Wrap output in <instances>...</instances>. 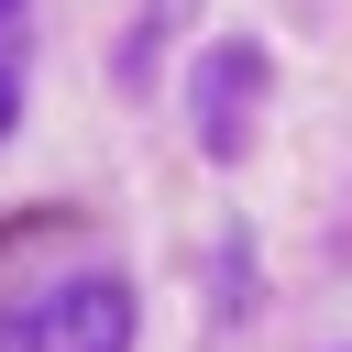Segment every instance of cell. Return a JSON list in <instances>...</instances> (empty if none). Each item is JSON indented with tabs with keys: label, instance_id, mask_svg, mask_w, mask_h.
<instances>
[{
	"label": "cell",
	"instance_id": "2",
	"mask_svg": "<svg viewBox=\"0 0 352 352\" xmlns=\"http://www.w3.org/2000/svg\"><path fill=\"white\" fill-rule=\"evenodd\" d=\"M253 99H264V55L253 44H209L198 55V143L209 154H242L253 143Z\"/></svg>",
	"mask_w": 352,
	"mask_h": 352
},
{
	"label": "cell",
	"instance_id": "1",
	"mask_svg": "<svg viewBox=\"0 0 352 352\" xmlns=\"http://www.w3.org/2000/svg\"><path fill=\"white\" fill-rule=\"evenodd\" d=\"M0 352H132V286H121V264H66V275L0 297Z\"/></svg>",
	"mask_w": 352,
	"mask_h": 352
},
{
	"label": "cell",
	"instance_id": "3",
	"mask_svg": "<svg viewBox=\"0 0 352 352\" xmlns=\"http://www.w3.org/2000/svg\"><path fill=\"white\" fill-rule=\"evenodd\" d=\"M22 11H33V0H0V66H11V44H22Z\"/></svg>",
	"mask_w": 352,
	"mask_h": 352
},
{
	"label": "cell",
	"instance_id": "4",
	"mask_svg": "<svg viewBox=\"0 0 352 352\" xmlns=\"http://www.w3.org/2000/svg\"><path fill=\"white\" fill-rule=\"evenodd\" d=\"M11 121H22V99H11V66H0V132H11Z\"/></svg>",
	"mask_w": 352,
	"mask_h": 352
}]
</instances>
